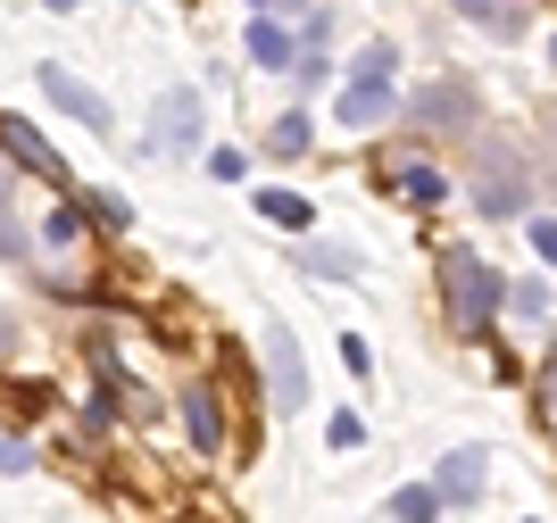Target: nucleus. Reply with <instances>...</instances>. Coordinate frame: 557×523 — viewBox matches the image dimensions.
Segmentation results:
<instances>
[{
    "instance_id": "f257e3e1",
    "label": "nucleus",
    "mask_w": 557,
    "mask_h": 523,
    "mask_svg": "<svg viewBox=\"0 0 557 523\" xmlns=\"http://www.w3.org/2000/svg\"><path fill=\"white\" fill-rule=\"evenodd\" d=\"M442 291H449V324H458V333H483L491 324V308H499V266H483V258L474 250H449L442 258Z\"/></svg>"
},
{
    "instance_id": "f03ea898",
    "label": "nucleus",
    "mask_w": 557,
    "mask_h": 523,
    "mask_svg": "<svg viewBox=\"0 0 557 523\" xmlns=\"http://www.w3.org/2000/svg\"><path fill=\"white\" fill-rule=\"evenodd\" d=\"M474 208H483V216H524V175H516V150H483Z\"/></svg>"
},
{
    "instance_id": "7ed1b4c3",
    "label": "nucleus",
    "mask_w": 557,
    "mask_h": 523,
    "mask_svg": "<svg viewBox=\"0 0 557 523\" xmlns=\"http://www.w3.org/2000/svg\"><path fill=\"white\" fill-rule=\"evenodd\" d=\"M34 84H42V100H50V109H67L75 125H92V134H109V100H100L92 84H75L67 67H42Z\"/></svg>"
},
{
    "instance_id": "20e7f679",
    "label": "nucleus",
    "mask_w": 557,
    "mask_h": 523,
    "mask_svg": "<svg viewBox=\"0 0 557 523\" xmlns=\"http://www.w3.org/2000/svg\"><path fill=\"white\" fill-rule=\"evenodd\" d=\"M267 390H275V408H300L308 399V365H300V349H292L283 324H267Z\"/></svg>"
},
{
    "instance_id": "39448f33",
    "label": "nucleus",
    "mask_w": 557,
    "mask_h": 523,
    "mask_svg": "<svg viewBox=\"0 0 557 523\" xmlns=\"http://www.w3.org/2000/svg\"><path fill=\"white\" fill-rule=\"evenodd\" d=\"M408 116H417V125H474V84H433V91H417V100H408Z\"/></svg>"
},
{
    "instance_id": "423d86ee",
    "label": "nucleus",
    "mask_w": 557,
    "mask_h": 523,
    "mask_svg": "<svg viewBox=\"0 0 557 523\" xmlns=\"http://www.w3.org/2000/svg\"><path fill=\"white\" fill-rule=\"evenodd\" d=\"M159 141H166V150H200V91H191V84H175L159 100Z\"/></svg>"
},
{
    "instance_id": "0eeeda50",
    "label": "nucleus",
    "mask_w": 557,
    "mask_h": 523,
    "mask_svg": "<svg viewBox=\"0 0 557 523\" xmlns=\"http://www.w3.org/2000/svg\"><path fill=\"white\" fill-rule=\"evenodd\" d=\"M392 109H399L392 84H367V75H349V91H342V125H349V134H374V125H383Z\"/></svg>"
},
{
    "instance_id": "6e6552de",
    "label": "nucleus",
    "mask_w": 557,
    "mask_h": 523,
    "mask_svg": "<svg viewBox=\"0 0 557 523\" xmlns=\"http://www.w3.org/2000/svg\"><path fill=\"white\" fill-rule=\"evenodd\" d=\"M0 150H9V159H17V166H34V175H42V183H67V166H59V150H50V141L34 134V125H17V116L0 125Z\"/></svg>"
},
{
    "instance_id": "1a4fd4ad",
    "label": "nucleus",
    "mask_w": 557,
    "mask_h": 523,
    "mask_svg": "<svg viewBox=\"0 0 557 523\" xmlns=\"http://www.w3.org/2000/svg\"><path fill=\"white\" fill-rule=\"evenodd\" d=\"M483 465H491V449H474V440H466V449L442 457V482H433V490H442L449 507H466L474 490H483Z\"/></svg>"
},
{
    "instance_id": "9d476101",
    "label": "nucleus",
    "mask_w": 557,
    "mask_h": 523,
    "mask_svg": "<svg viewBox=\"0 0 557 523\" xmlns=\"http://www.w3.org/2000/svg\"><path fill=\"white\" fill-rule=\"evenodd\" d=\"M184 433H191V449H200V457L225 449V415H216V390H209V383L184 390Z\"/></svg>"
},
{
    "instance_id": "9b49d317",
    "label": "nucleus",
    "mask_w": 557,
    "mask_h": 523,
    "mask_svg": "<svg viewBox=\"0 0 557 523\" xmlns=\"http://www.w3.org/2000/svg\"><path fill=\"white\" fill-rule=\"evenodd\" d=\"M250 59H258L267 75H292V67H300V42H292L275 17H258V25H250Z\"/></svg>"
},
{
    "instance_id": "f8f14e48",
    "label": "nucleus",
    "mask_w": 557,
    "mask_h": 523,
    "mask_svg": "<svg viewBox=\"0 0 557 523\" xmlns=\"http://www.w3.org/2000/svg\"><path fill=\"white\" fill-rule=\"evenodd\" d=\"M392 191H399L408 208H442V200H449V175H442V166H399Z\"/></svg>"
},
{
    "instance_id": "ddd939ff",
    "label": "nucleus",
    "mask_w": 557,
    "mask_h": 523,
    "mask_svg": "<svg viewBox=\"0 0 557 523\" xmlns=\"http://www.w3.org/2000/svg\"><path fill=\"white\" fill-rule=\"evenodd\" d=\"M442 490H433V482H399L392 490V523H442Z\"/></svg>"
},
{
    "instance_id": "4468645a",
    "label": "nucleus",
    "mask_w": 557,
    "mask_h": 523,
    "mask_svg": "<svg viewBox=\"0 0 557 523\" xmlns=\"http://www.w3.org/2000/svg\"><path fill=\"white\" fill-rule=\"evenodd\" d=\"M449 9H458V17H474V25H491V34H524V9H516V0H449Z\"/></svg>"
},
{
    "instance_id": "2eb2a0df",
    "label": "nucleus",
    "mask_w": 557,
    "mask_h": 523,
    "mask_svg": "<svg viewBox=\"0 0 557 523\" xmlns=\"http://www.w3.org/2000/svg\"><path fill=\"white\" fill-rule=\"evenodd\" d=\"M258 216L283 225V233H308V225H317V208H308L300 191H258Z\"/></svg>"
},
{
    "instance_id": "dca6fc26",
    "label": "nucleus",
    "mask_w": 557,
    "mask_h": 523,
    "mask_svg": "<svg viewBox=\"0 0 557 523\" xmlns=\"http://www.w3.org/2000/svg\"><path fill=\"white\" fill-rule=\"evenodd\" d=\"M308 134H317V125H308V109H292V116H275L267 150H275V159H300V150H308Z\"/></svg>"
},
{
    "instance_id": "f3484780",
    "label": "nucleus",
    "mask_w": 557,
    "mask_h": 523,
    "mask_svg": "<svg viewBox=\"0 0 557 523\" xmlns=\"http://www.w3.org/2000/svg\"><path fill=\"white\" fill-rule=\"evenodd\" d=\"M392 67H399V50H392V42H367L358 59H349V75H367V84H392Z\"/></svg>"
},
{
    "instance_id": "a211bd4d",
    "label": "nucleus",
    "mask_w": 557,
    "mask_h": 523,
    "mask_svg": "<svg viewBox=\"0 0 557 523\" xmlns=\"http://www.w3.org/2000/svg\"><path fill=\"white\" fill-rule=\"evenodd\" d=\"M300 266H317L325 283H342V274H358V258H349V250H308Z\"/></svg>"
},
{
    "instance_id": "6ab92c4d",
    "label": "nucleus",
    "mask_w": 557,
    "mask_h": 523,
    "mask_svg": "<svg viewBox=\"0 0 557 523\" xmlns=\"http://www.w3.org/2000/svg\"><path fill=\"white\" fill-rule=\"evenodd\" d=\"M209 175L216 183H242V175H250V159H242V150H209Z\"/></svg>"
},
{
    "instance_id": "aec40b11",
    "label": "nucleus",
    "mask_w": 557,
    "mask_h": 523,
    "mask_svg": "<svg viewBox=\"0 0 557 523\" xmlns=\"http://www.w3.org/2000/svg\"><path fill=\"white\" fill-rule=\"evenodd\" d=\"M508 308H516V316H541V308H549V291H541V283H516Z\"/></svg>"
},
{
    "instance_id": "412c9836",
    "label": "nucleus",
    "mask_w": 557,
    "mask_h": 523,
    "mask_svg": "<svg viewBox=\"0 0 557 523\" xmlns=\"http://www.w3.org/2000/svg\"><path fill=\"white\" fill-rule=\"evenodd\" d=\"M325 440H333V449H358V440H367V424H358V415H333Z\"/></svg>"
},
{
    "instance_id": "4be33fe9",
    "label": "nucleus",
    "mask_w": 557,
    "mask_h": 523,
    "mask_svg": "<svg viewBox=\"0 0 557 523\" xmlns=\"http://www.w3.org/2000/svg\"><path fill=\"white\" fill-rule=\"evenodd\" d=\"M533 250H541V266H557V216H533Z\"/></svg>"
},
{
    "instance_id": "5701e85b",
    "label": "nucleus",
    "mask_w": 557,
    "mask_h": 523,
    "mask_svg": "<svg viewBox=\"0 0 557 523\" xmlns=\"http://www.w3.org/2000/svg\"><path fill=\"white\" fill-rule=\"evenodd\" d=\"M0 474H34V449H25V440H0Z\"/></svg>"
},
{
    "instance_id": "b1692460",
    "label": "nucleus",
    "mask_w": 557,
    "mask_h": 523,
    "mask_svg": "<svg viewBox=\"0 0 557 523\" xmlns=\"http://www.w3.org/2000/svg\"><path fill=\"white\" fill-rule=\"evenodd\" d=\"M541 399H549V424H557V365L541 374Z\"/></svg>"
},
{
    "instance_id": "393cba45",
    "label": "nucleus",
    "mask_w": 557,
    "mask_h": 523,
    "mask_svg": "<svg viewBox=\"0 0 557 523\" xmlns=\"http://www.w3.org/2000/svg\"><path fill=\"white\" fill-rule=\"evenodd\" d=\"M9 349H17V316H0V358H9Z\"/></svg>"
},
{
    "instance_id": "a878e982",
    "label": "nucleus",
    "mask_w": 557,
    "mask_h": 523,
    "mask_svg": "<svg viewBox=\"0 0 557 523\" xmlns=\"http://www.w3.org/2000/svg\"><path fill=\"white\" fill-rule=\"evenodd\" d=\"M42 9H50V17H67V9H84V0H42Z\"/></svg>"
},
{
    "instance_id": "bb28decb",
    "label": "nucleus",
    "mask_w": 557,
    "mask_h": 523,
    "mask_svg": "<svg viewBox=\"0 0 557 523\" xmlns=\"http://www.w3.org/2000/svg\"><path fill=\"white\" fill-rule=\"evenodd\" d=\"M250 9H283V0H250ZM292 9H300V0H292Z\"/></svg>"
},
{
    "instance_id": "cd10ccee",
    "label": "nucleus",
    "mask_w": 557,
    "mask_h": 523,
    "mask_svg": "<svg viewBox=\"0 0 557 523\" xmlns=\"http://www.w3.org/2000/svg\"><path fill=\"white\" fill-rule=\"evenodd\" d=\"M549 67H557V34H549Z\"/></svg>"
}]
</instances>
